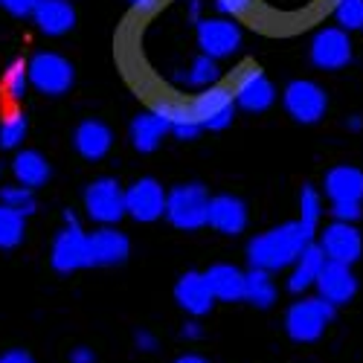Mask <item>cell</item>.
<instances>
[{"instance_id": "6da1fadb", "label": "cell", "mask_w": 363, "mask_h": 363, "mask_svg": "<svg viewBox=\"0 0 363 363\" xmlns=\"http://www.w3.org/2000/svg\"><path fill=\"white\" fill-rule=\"evenodd\" d=\"M314 233L317 230H311L308 224H302L299 218L296 221H285V224L267 230V233H259V235H253L247 241V262H250V267L267 270V274L285 270L314 241Z\"/></svg>"}, {"instance_id": "7a4b0ae2", "label": "cell", "mask_w": 363, "mask_h": 363, "mask_svg": "<svg viewBox=\"0 0 363 363\" xmlns=\"http://www.w3.org/2000/svg\"><path fill=\"white\" fill-rule=\"evenodd\" d=\"M166 221L177 230H201L209 218V192L201 184H177L166 192Z\"/></svg>"}, {"instance_id": "3957f363", "label": "cell", "mask_w": 363, "mask_h": 363, "mask_svg": "<svg viewBox=\"0 0 363 363\" xmlns=\"http://www.w3.org/2000/svg\"><path fill=\"white\" fill-rule=\"evenodd\" d=\"M335 320V306L320 296H306L294 302L285 314V331L294 343H314L325 335L328 323Z\"/></svg>"}, {"instance_id": "277c9868", "label": "cell", "mask_w": 363, "mask_h": 363, "mask_svg": "<svg viewBox=\"0 0 363 363\" xmlns=\"http://www.w3.org/2000/svg\"><path fill=\"white\" fill-rule=\"evenodd\" d=\"M82 203L87 218L102 227H113L125 218V189L116 177H96L94 184H87Z\"/></svg>"}, {"instance_id": "5b68a950", "label": "cell", "mask_w": 363, "mask_h": 363, "mask_svg": "<svg viewBox=\"0 0 363 363\" xmlns=\"http://www.w3.org/2000/svg\"><path fill=\"white\" fill-rule=\"evenodd\" d=\"M50 264L58 270V274H73V270L90 267L87 233L79 227V218H76V213H70V209L65 213V227L52 238Z\"/></svg>"}, {"instance_id": "8992f818", "label": "cell", "mask_w": 363, "mask_h": 363, "mask_svg": "<svg viewBox=\"0 0 363 363\" xmlns=\"http://www.w3.org/2000/svg\"><path fill=\"white\" fill-rule=\"evenodd\" d=\"M26 70H29V84L44 96H62L76 82L73 65L58 52H35L26 62Z\"/></svg>"}, {"instance_id": "52a82bcc", "label": "cell", "mask_w": 363, "mask_h": 363, "mask_svg": "<svg viewBox=\"0 0 363 363\" xmlns=\"http://www.w3.org/2000/svg\"><path fill=\"white\" fill-rule=\"evenodd\" d=\"M282 105L288 111L291 119L302 125H314L325 116V108H328V96L325 90L311 82V79H294L285 90H282Z\"/></svg>"}, {"instance_id": "ba28073f", "label": "cell", "mask_w": 363, "mask_h": 363, "mask_svg": "<svg viewBox=\"0 0 363 363\" xmlns=\"http://www.w3.org/2000/svg\"><path fill=\"white\" fill-rule=\"evenodd\" d=\"M189 108L195 111L198 123L203 125V131H224L233 116H235V99H233V87L227 84H213L203 87L192 96Z\"/></svg>"}, {"instance_id": "9c48e42d", "label": "cell", "mask_w": 363, "mask_h": 363, "mask_svg": "<svg viewBox=\"0 0 363 363\" xmlns=\"http://www.w3.org/2000/svg\"><path fill=\"white\" fill-rule=\"evenodd\" d=\"M308 55L317 70H343L352 62V38L340 26H323L311 38Z\"/></svg>"}, {"instance_id": "30bf717a", "label": "cell", "mask_w": 363, "mask_h": 363, "mask_svg": "<svg viewBox=\"0 0 363 363\" xmlns=\"http://www.w3.org/2000/svg\"><path fill=\"white\" fill-rule=\"evenodd\" d=\"M233 99L238 108H245L250 113H262L277 102V87L270 84V79L256 65H247L233 79Z\"/></svg>"}, {"instance_id": "8fae6325", "label": "cell", "mask_w": 363, "mask_h": 363, "mask_svg": "<svg viewBox=\"0 0 363 363\" xmlns=\"http://www.w3.org/2000/svg\"><path fill=\"white\" fill-rule=\"evenodd\" d=\"M195 38L203 55L221 62L241 47V29L233 23V18H201L195 23Z\"/></svg>"}, {"instance_id": "7c38bea8", "label": "cell", "mask_w": 363, "mask_h": 363, "mask_svg": "<svg viewBox=\"0 0 363 363\" xmlns=\"http://www.w3.org/2000/svg\"><path fill=\"white\" fill-rule=\"evenodd\" d=\"M166 213V192L155 177H140L125 189V216L140 224H151Z\"/></svg>"}, {"instance_id": "4fadbf2b", "label": "cell", "mask_w": 363, "mask_h": 363, "mask_svg": "<svg viewBox=\"0 0 363 363\" xmlns=\"http://www.w3.org/2000/svg\"><path fill=\"white\" fill-rule=\"evenodd\" d=\"M317 245L323 247L328 262H340V264H354L363 253V238H360L357 227L346 224V221H331L320 233Z\"/></svg>"}, {"instance_id": "5bb4252c", "label": "cell", "mask_w": 363, "mask_h": 363, "mask_svg": "<svg viewBox=\"0 0 363 363\" xmlns=\"http://www.w3.org/2000/svg\"><path fill=\"white\" fill-rule=\"evenodd\" d=\"M317 296L331 302V306H346L357 294V277L352 274V264H340V262H325L320 277L314 282Z\"/></svg>"}, {"instance_id": "9a60e30c", "label": "cell", "mask_w": 363, "mask_h": 363, "mask_svg": "<svg viewBox=\"0 0 363 363\" xmlns=\"http://www.w3.org/2000/svg\"><path fill=\"white\" fill-rule=\"evenodd\" d=\"M87 253H90V264H96V267L123 264L131 253V241L116 227H102L94 235H87Z\"/></svg>"}, {"instance_id": "2e32d148", "label": "cell", "mask_w": 363, "mask_h": 363, "mask_svg": "<svg viewBox=\"0 0 363 363\" xmlns=\"http://www.w3.org/2000/svg\"><path fill=\"white\" fill-rule=\"evenodd\" d=\"M174 302H177V306L184 308L186 314L203 317V314L213 311L216 296H213V291H209L203 274H198V270H186V274L180 277L177 285H174Z\"/></svg>"}, {"instance_id": "e0dca14e", "label": "cell", "mask_w": 363, "mask_h": 363, "mask_svg": "<svg viewBox=\"0 0 363 363\" xmlns=\"http://www.w3.org/2000/svg\"><path fill=\"white\" fill-rule=\"evenodd\" d=\"M247 203L241 201L238 195H216V198H209V218L206 224L224 233V235H238V233H245L247 227Z\"/></svg>"}, {"instance_id": "ac0fdd59", "label": "cell", "mask_w": 363, "mask_h": 363, "mask_svg": "<svg viewBox=\"0 0 363 363\" xmlns=\"http://www.w3.org/2000/svg\"><path fill=\"white\" fill-rule=\"evenodd\" d=\"M151 111L166 119L169 134H174L177 140H195L203 131V125L198 123V116L189 108V102H180L174 96H157L151 102Z\"/></svg>"}, {"instance_id": "d6986e66", "label": "cell", "mask_w": 363, "mask_h": 363, "mask_svg": "<svg viewBox=\"0 0 363 363\" xmlns=\"http://www.w3.org/2000/svg\"><path fill=\"white\" fill-rule=\"evenodd\" d=\"M33 18H35L41 33L50 38L67 35L76 26V9H73L70 0H38L35 9H33Z\"/></svg>"}, {"instance_id": "ffe728a7", "label": "cell", "mask_w": 363, "mask_h": 363, "mask_svg": "<svg viewBox=\"0 0 363 363\" xmlns=\"http://www.w3.org/2000/svg\"><path fill=\"white\" fill-rule=\"evenodd\" d=\"M323 186L331 203H360L363 201V172L357 166H335L325 172Z\"/></svg>"}, {"instance_id": "44dd1931", "label": "cell", "mask_w": 363, "mask_h": 363, "mask_svg": "<svg viewBox=\"0 0 363 363\" xmlns=\"http://www.w3.org/2000/svg\"><path fill=\"white\" fill-rule=\"evenodd\" d=\"M73 145L76 151L84 157V160H102L111 145H113V131L102 123V119H84V123H79L76 134H73Z\"/></svg>"}, {"instance_id": "7402d4cb", "label": "cell", "mask_w": 363, "mask_h": 363, "mask_svg": "<svg viewBox=\"0 0 363 363\" xmlns=\"http://www.w3.org/2000/svg\"><path fill=\"white\" fill-rule=\"evenodd\" d=\"M169 134V125L166 119L155 111H143L131 119V128H128V137H131V145L140 151V155H151L157 151L163 137Z\"/></svg>"}, {"instance_id": "603a6c76", "label": "cell", "mask_w": 363, "mask_h": 363, "mask_svg": "<svg viewBox=\"0 0 363 363\" xmlns=\"http://www.w3.org/2000/svg\"><path fill=\"white\" fill-rule=\"evenodd\" d=\"M206 285L209 291H213L216 299L221 302H238V299H245V270L235 267V264H213L206 270Z\"/></svg>"}, {"instance_id": "cb8c5ba5", "label": "cell", "mask_w": 363, "mask_h": 363, "mask_svg": "<svg viewBox=\"0 0 363 363\" xmlns=\"http://www.w3.org/2000/svg\"><path fill=\"white\" fill-rule=\"evenodd\" d=\"M325 262L328 259H325L323 247L311 241V245L296 256V262L291 264L294 270H291V277H288V291L291 294H306L308 288H314V282H317V277H320V270H323Z\"/></svg>"}, {"instance_id": "d4e9b609", "label": "cell", "mask_w": 363, "mask_h": 363, "mask_svg": "<svg viewBox=\"0 0 363 363\" xmlns=\"http://www.w3.org/2000/svg\"><path fill=\"white\" fill-rule=\"evenodd\" d=\"M12 174H15V184L29 186V189H38V186H44L50 180L52 169H50V163H47V157L41 155V151L21 148L15 155V160H12Z\"/></svg>"}, {"instance_id": "484cf974", "label": "cell", "mask_w": 363, "mask_h": 363, "mask_svg": "<svg viewBox=\"0 0 363 363\" xmlns=\"http://www.w3.org/2000/svg\"><path fill=\"white\" fill-rule=\"evenodd\" d=\"M245 299L256 308H270L277 302V285L270 279L267 270L250 267L245 274Z\"/></svg>"}, {"instance_id": "4316f807", "label": "cell", "mask_w": 363, "mask_h": 363, "mask_svg": "<svg viewBox=\"0 0 363 363\" xmlns=\"http://www.w3.org/2000/svg\"><path fill=\"white\" fill-rule=\"evenodd\" d=\"M218 76H221L218 62H216V58H209V55H203V52H201L198 58H192L189 70H184L180 82H184L186 87H192V90H203V87L218 84Z\"/></svg>"}, {"instance_id": "83f0119b", "label": "cell", "mask_w": 363, "mask_h": 363, "mask_svg": "<svg viewBox=\"0 0 363 363\" xmlns=\"http://www.w3.org/2000/svg\"><path fill=\"white\" fill-rule=\"evenodd\" d=\"M29 123H26V113L12 108L6 111V116L0 119V148H18L26 140Z\"/></svg>"}, {"instance_id": "f1b7e54d", "label": "cell", "mask_w": 363, "mask_h": 363, "mask_svg": "<svg viewBox=\"0 0 363 363\" xmlns=\"http://www.w3.org/2000/svg\"><path fill=\"white\" fill-rule=\"evenodd\" d=\"M23 233H26V224H23V216H18L15 209L0 203V250H12L23 241Z\"/></svg>"}, {"instance_id": "f546056e", "label": "cell", "mask_w": 363, "mask_h": 363, "mask_svg": "<svg viewBox=\"0 0 363 363\" xmlns=\"http://www.w3.org/2000/svg\"><path fill=\"white\" fill-rule=\"evenodd\" d=\"M29 70H26V62L23 58H15V62L6 67L4 73V94L9 102H21L26 94H29Z\"/></svg>"}, {"instance_id": "4dcf8cb0", "label": "cell", "mask_w": 363, "mask_h": 363, "mask_svg": "<svg viewBox=\"0 0 363 363\" xmlns=\"http://www.w3.org/2000/svg\"><path fill=\"white\" fill-rule=\"evenodd\" d=\"M331 15L346 33H363V0H331Z\"/></svg>"}, {"instance_id": "1f68e13d", "label": "cell", "mask_w": 363, "mask_h": 363, "mask_svg": "<svg viewBox=\"0 0 363 363\" xmlns=\"http://www.w3.org/2000/svg\"><path fill=\"white\" fill-rule=\"evenodd\" d=\"M0 203L15 209L18 216H33L35 213V189H29V186H21V184H12V186H4L0 189Z\"/></svg>"}, {"instance_id": "d6a6232c", "label": "cell", "mask_w": 363, "mask_h": 363, "mask_svg": "<svg viewBox=\"0 0 363 363\" xmlns=\"http://www.w3.org/2000/svg\"><path fill=\"white\" fill-rule=\"evenodd\" d=\"M320 218H323V195L314 186H302V192H299V221L308 224L311 230H317Z\"/></svg>"}, {"instance_id": "836d02e7", "label": "cell", "mask_w": 363, "mask_h": 363, "mask_svg": "<svg viewBox=\"0 0 363 363\" xmlns=\"http://www.w3.org/2000/svg\"><path fill=\"white\" fill-rule=\"evenodd\" d=\"M216 9L230 15V18H253L256 0H216Z\"/></svg>"}, {"instance_id": "e575fe53", "label": "cell", "mask_w": 363, "mask_h": 363, "mask_svg": "<svg viewBox=\"0 0 363 363\" xmlns=\"http://www.w3.org/2000/svg\"><path fill=\"white\" fill-rule=\"evenodd\" d=\"M331 216H335V221L354 224L360 218V203H331Z\"/></svg>"}, {"instance_id": "d590c367", "label": "cell", "mask_w": 363, "mask_h": 363, "mask_svg": "<svg viewBox=\"0 0 363 363\" xmlns=\"http://www.w3.org/2000/svg\"><path fill=\"white\" fill-rule=\"evenodd\" d=\"M35 4H38V0H0V6H4L9 15H15V18H26V15H33Z\"/></svg>"}, {"instance_id": "8d00e7d4", "label": "cell", "mask_w": 363, "mask_h": 363, "mask_svg": "<svg viewBox=\"0 0 363 363\" xmlns=\"http://www.w3.org/2000/svg\"><path fill=\"white\" fill-rule=\"evenodd\" d=\"M0 363H35V360H33V354L23 352V349H12L6 354H0Z\"/></svg>"}, {"instance_id": "74e56055", "label": "cell", "mask_w": 363, "mask_h": 363, "mask_svg": "<svg viewBox=\"0 0 363 363\" xmlns=\"http://www.w3.org/2000/svg\"><path fill=\"white\" fill-rule=\"evenodd\" d=\"M137 346L143 349V352H155L157 349V337L155 335H151V331H137Z\"/></svg>"}, {"instance_id": "f35d334b", "label": "cell", "mask_w": 363, "mask_h": 363, "mask_svg": "<svg viewBox=\"0 0 363 363\" xmlns=\"http://www.w3.org/2000/svg\"><path fill=\"white\" fill-rule=\"evenodd\" d=\"M70 363H96V354H94V349H73V354H70Z\"/></svg>"}, {"instance_id": "ab89813d", "label": "cell", "mask_w": 363, "mask_h": 363, "mask_svg": "<svg viewBox=\"0 0 363 363\" xmlns=\"http://www.w3.org/2000/svg\"><path fill=\"white\" fill-rule=\"evenodd\" d=\"M180 335H184L186 340H201V337H203V328H201V323L192 320V323L184 325V331H180Z\"/></svg>"}, {"instance_id": "60d3db41", "label": "cell", "mask_w": 363, "mask_h": 363, "mask_svg": "<svg viewBox=\"0 0 363 363\" xmlns=\"http://www.w3.org/2000/svg\"><path fill=\"white\" fill-rule=\"evenodd\" d=\"M186 15H189V21H201V0H189V6H186Z\"/></svg>"}, {"instance_id": "b9f144b4", "label": "cell", "mask_w": 363, "mask_h": 363, "mask_svg": "<svg viewBox=\"0 0 363 363\" xmlns=\"http://www.w3.org/2000/svg\"><path fill=\"white\" fill-rule=\"evenodd\" d=\"M174 363H209L206 357H201V354H180Z\"/></svg>"}, {"instance_id": "7bdbcfd3", "label": "cell", "mask_w": 363, "mask_h": 363, "mask_svg": "<svg viewBox=\"0 0 363 363\" xmlns=\"http://www.w3.org/2000/svg\"><path fill=\"white\" fill-rule=\"evenodd\" d=\"M352 131H360L363 128V116H349V123H346Z\"/></svg>"}, {"instance_id": "ee69618b", "label": "cell", "mask_w": 363, "mask_h": 363, "mask_svg": "<svg viewBox=\"0 0 363 363\" xmlns=\"http://www.w3.org/2000/svg\"><path fill=\"white\" fill-rule=\"evenodd\" d=\"M143 4V0H131V6H140Z\"/></svg>"}]
</instances>
